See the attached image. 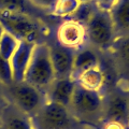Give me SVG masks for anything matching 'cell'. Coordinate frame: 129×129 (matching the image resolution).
<instances>
[{"instance_id":"4fadbf2b","label":"cell","mask_w":129,"mask_h":129,"mask_svg":"<svg viewBox=\"0 0 129 129\" xmlns=\"http://www.w3.org/2000/svg\"><path fill=\"white\" fill-rule=\"evenodd\" d=\"M116 38L129 36V0H117L110 11Z\"/></svg>"},{"instance_id":"7402d4cb","label":"cell","mask_w":129,"mask_h":129,"mask_svg":"<svg viewBox=\"0 0 129 129\" xmlns=\"http://www.w3.org/2000/svg\"><path fill=\"white\" fill-rule=\"evenodd\" d=\"M92 1L99 10L110 12L117 0H92Z\"/></svg>"},{"instance_id":"ffe728a7","label":"cell","mask_w":129,"mask_h":129,"mask_svg":"<svg viewBox=\"0 0 129 129\" xmlns=\"http://www.w3.org/2000/svg\"><path fill=\"white\" fill-rule=\"evenodd\" d=\"M13 82V73L9 60L0 56V83L3 86H7Z\"/></svg>"},{"instance_id":"ba28073f","label":"cell","mask_w":129,"mask_h":129,"mask_svg":"<svg viewBox=\"0 0 129 129\" xmlns=\"http://www.w3.org/2000/svg\"><path fill=\"white\" fill-rule=\"evenodd\" d=\"M56 38L58 44L70 50L76 51L84 47L87 41L85 25L73 18L64 19L58 26Z\"/></svg>"},{"instance_id":"603a6c76","label":"cell","mask_w":129,"mask_h":129,"mask_svg":"<svg viewBox=\"0 0 129 129\" xmlns=\"http://www.w3.org/2000/svg\"><path fill=\"white\" fill-rule=\"evenodd\" d=\"M8 103V99L6 97V94H5V89H3V85L0 83V119H1V116H2V113H3V110Z\"/></svg>"},{"instance_id":"e0dca14e","label":"cell","mask_w":129,"mask_h":129,"mask_svg":"<svg viewBox=\"0 0 129 129\" xmlns=\"http://www.w3.org/2000/svg\"><path fill=\"white\" fill-rule=\"evenodd\" d=\"M81 6L79 0H56L53 9L51 10L52 14L59 18H71Z\"/></svg>"},{"instance_id":"484cf974","label":"cell","mask_w":129,"mask_h":129,"mask_svg":"<svg viewBox=\"0 0 129 129\" xmlns=\"http://www.w3.org/2000/svg\"><path fill=\"white\" fill-rule=\"evenodd\" d=\"M6 31V29H5V27H3V25H2V23L0 22V39H1V37H2V35H3V32Z\"/></svg>"},{"instance_id":"2e32d148","label":"cell","mask_w":129,"mask_h":129,"mask_svg":"<svg viewBox=\"0 0 129 129\" xmlns=\"http://www.w3.org/2000/svg\"><path fill=\"white\" fill-rule=\"evenodd\" d=\"M109 51L113 54L122 71L124 73L129 74V36L116 39Z\"/></svg>"},{"instance_id":"8fae6325","label":"cell","mask_w":129,"mask_h":129,"mask_svg":"<svg viewBox=\"0 0 129 129\" xmlns=\"http://www.w3.org/2000/svg\"><path fill=\"white\" fill-rule=\"evenodd\" d=\"M75 87L76 81L73 78L55 79L46 91L47 101L54 102L66 108H70Z\"/></svg>"},{"instance_id":"d6986e66","label":"cell","mask_w":129,"mask_h":129,"mask_svg":"<svg viewBox=\"0 0 129 129\" xmlns=\"http://www.w3.org/2000/svg\"><path fill=\"white\" fill-rule=\"evenodd\" d=\"M18 42L19 40L15 36L6 30L0 39V56L10 61L12 55L18 45Z\"/></svg>"},{"instance_id":"44dd1931","label":"cell","mask_w":129,"mask_h":129,"mask_svg":"<svg viewBox=\"0 0 129 129\" xmlns=\"http://www.w3.org/2000/svg\"><path fill=\"white\" fill-rule=\"evenodd\" d=\"M29 2L36 8L42 10H52L55 5L56 0H29Z\"/></svg>"},{"instance_id":"30bf717a","label":"cell","mask_w":129,"mask_h":129,"mask_svg":"<svg viewBox=\"0 0 129 129\" xmlns=\"http://www.w3.org/2000/svg\"><path fill=\"white\" fill-rule=\"evenodd\" d=\"M36 44L37 43L19 40L18 45L10 59L14 82H22L25 80V75Z\"/></svg>"},{"instance_id":"277c9868","label":"cell","mask_w":129,"mask_h":129,"mask_svg":"<svg viewBox=\"0 0 129 129\" xmlns=\"http://www.w3.org/2000/svg\"><path fill=\"white\" fill-rule=\"evenodd\" d=\"M8 101L32 117L46 102V94L30 85L26 81L12 82L3 86Z\"/></svg>"},{"instance_id":"8992f818","label":"cell","mask_w":129,"mask_h":129,"mask_svg":"<svg viewBox=\"0 0 129 129\" xmlns=\"http://www.w3.org/2000/svg\"><path fill=\"white\" fill-rule=\"evenodd\" d=\"M0 22L7 31L18 40L40 43L41 38L46 36L45 28L31 15L0 12Z\"/></svg>"},{"instance_id":"5b68a950","label":"cell","mask_w":129,"mask_h":129,"mask_svg":"<svg viewBox=\"0 0 129 129\" xmlns=\"http://www.w3.org/2000/svg\"><path fill=\"white\" fill-rule=\"evenodd\" d=\"M85 28L87 41L99 50L109 51L117 39L110 12L99 10L97 7L85 23Z\"/></svg>"},{"instance_id":"7a4b0ae2","label":"cell","mask_w":129,"mask_h":129,"mask_svg":"<svg viewBox=\"0 0 129 129\" xmlns=\"http://www.w3.org/2000/svg\"><path fill=\"white\" fill-rule=\"evenodd\" d=\"M31 119L36 129H86L91 127L79 120L69 108L47 100Z\"/></svg>"},{"instance_id":"9c48e42d","label":"cell","mask_w":129,"mask_h":129,"mask_svg":"<svg viewBox=\"0 0 129 129\" xmlns=\"http://www.w3.org/2000/svg\"><path fill=\"white\" fill-rule=\"evenodd\" d=\"M48 47H50V56L53 64L55 79L72 78L75 51L61 46L58 43L48 45Z\"/></svg>"},{"instance_id":"3957f363","label":"cell","mask_w":129,"mask_h":129,"mask_svg":"<svg viewBox=\"0 0 129 129\" xmlns=\"http://www.w3.org/2000/svg\"><path fill=\"white\" fill-rule=\"evenodd\" d=\"M54 80L55 73L50 56L48 44L44 42L37 43L32 52L24 81L46 94Z\"/></svg>"},{"instance_id":"5bb4252c","label":"cell","mask_w":129,"mask_h":129,"mask_svg":"<svg viewBox=\"0 0 129 129\" xmlns=\"http://www.w3.org/2000/svg\"><path fill=\"white\" fill-rule=\"evenodd\" d=\"M74 80L79 85L84 88L101 92H103V89L107 84L106 72H104L100 64L83 71L78 76H75Z\"/></svg>"},{"instance_id":"f546056e","label":"cell","mask_w":129,"mask_h":129,"mask_svg":"<svg viewBox=\"0 0 129 129\" xmlns=\"http://www.w3.org/2000/svg\"><path fill=\"white\" fill-rule=\"evenodd\" d=\"M128 127H129V124H128Z\"/></svg>"},{"instance_id":"83f0119b","label":"cell","mask_w":129,"mask_h":129,"mask_svg":"<svg viewBox=\"0 0 129 129\" xmlns=\"http://www.w3.org/2000/svg\"><path fill=\"white\" fill-rule=\"evenodd\" d=\"M86 129H100V127H96V126H91V127H88Z\"/></svg>"},{"instance_id":"7c38bea8","label":"cell","mask_w":129,"mask_h":129,"mask_svg":"<svg viewBox=\"0 0 129 129\" xmlns=\"http://www.w3.org/2000/svg\"><path fill=\"white\" fill-rule=\"evenodd\" d=\"M0 129H36L29 115L8 101L0 119Z\"/></svg>"},{"instance_id":"cb8c5ba5","label":"cell","mask_w":129,"mask_h":129,"mask_svg":"<svg viewBox=\"0 0 129 129\" xmlns=\"http://www.w3.org/2000/svg\"><path fill=\"white\" fill-rule=\"evenodd\" d=\"M127 127L128 126H124V125L116 122H107L100 126V129H126Z\"/></svg>"},{"instance_id":"52a82bcc","label":"cell","mask_w":129,"mask_h":129,"mask_svg":"<svg viewBox=\"0 0 129 129\" xmlns=\"http://www.w3.org/2000/svg\"><path fill=\"white\" fill-rule=\"evenodd\" d=\"M107 122H116L124 126L129 124V99L122 85L107 95L103 92L102 124Z\"/></svg>"},{"instance_id":"ac0fdd59","label":"cell","mask_w":129,"mask_h":129,"mask_svg":"<svg viewBox=\"0 0 129 129\" xmlns=\"http://www.w3.org/2000/svg\"><path fill=\"white\" fill-rule=\"evenodd\" d=\"M29 0H0V12H8V13H19L34 16L29 5Z\"/></svg>"},{"instance_id":"9a60e30c","label":"cell","mask_w":129,"mask_h":129,"mask_svg":"<svg viewBox=\"0 0 129 129\" xmlns=\"http://www.w3.org/2000/svg\"><path fill=\"white\" fill-rule=\"evenodd\" d=\"M99 64H100L99 58L94 51L86 46L81 47L74 52L72 78L75 79V76H78L83 71L92 67L99 66Z\"/></svg>"},{"instance_id":"d4e9b609","label":"cell","mask_w":129,"mask_h":129,"mask_svg":"<svg viewBox=\"0 0 129 129\" xmlns=\"http://www.w3.org/2000/svg\"><path fill=\"white\" fill-rule=\"evenodd\" d=\"M122 86L124 87V89H125V91H126L127 97H128V99H129V80H125V81H123Z\"/></svg>"},{"instance_id":"f1b7e54d","label":"cell","mask_w":129,"mask_h":129,"mask_svg":"<svg viewBox=\"0 0 129 129\" xmlns=\"http://www.w3.org/2000/svg\"><path fill=\"white\" fill-rule=\"evenodd\" d=\"M126 129H129V127H127V128H126Z\"/></svg>"},{"instance_id":"6da1fadb","label":"cell","mask_w":129,"mask_h":129,"mask_svg":"<svg viewBox=\"0 0 129 129\" xmlns=\"http://www.w3.org/2000/svg\"><path fill=\"white\" fill-rule=\"evenodd\" d=\"M69 109L82 123L100 127L102 124L103 92L89 90L76 83Z\"/></svg>"},{"instance_id":"4316f807","label":"cell","mask_w":129,"mask_h":129,"mask_svg":"<svg viewBox=\"0 0 129 129\" xmlns=\"http://www.w3.org/2000/svg\"><path fill=\"white\" fill-rule=\"evenodd\" d=\"M79 1H80L81 3H86V2H90V1H92V0H79Z\"/></svg>"}]
</instances>
